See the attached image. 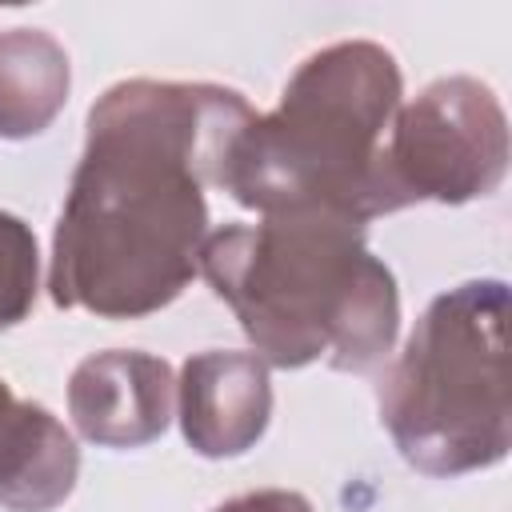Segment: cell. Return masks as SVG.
<instances>
[{
	"mask_svg": "<svg viewBox=\"0 0 512 512\" xmlns=\"http://www.w3.org/2000/svg\"><path fill=\"white\" fill-rule=\"evenodd\" d=\"M72 68L64 44L44 28L0 32V140L40 136L68 104Z\"/></svg>",
	"mask_w": 512,
	"mask_h": 512,
	"instance_id": "obj_9",
	"label": "cell"
},
{
	"mask_svg": "<svg viewBox=\"0 0 512 512\" xmlns=\"http://www.w3.org/2000/svg\"><path fill=\"white\" fill-rule=\"evenodd\" d=\"M404 100L396 56L376 40L312 52L272 112L252 116L224 152L220 188L260 212H320L368 224L400 212L384 140Z\"/></svg>",
	"mask_w": 512,
	"mask_h": 512,
	"instance_id": "obj_3",
	"label": "cell"
},
{
	"mask_svg": "<svg viewBox=\"0 0 512 512\" xmlns=\"http://www.w3.org/2000/svg\"><path fill=\"white\" fill-rule=\"evenodd\" d=\"M508 284L468 280L440 292L380 380V424L428 476H464L508 456L504 372Z\"/></svg>",
	"mask_w": 512,
	"mask_h": 512,
	"instance_id": "obj_4",
	"label": "cell"
},
{
	"mask_svg": "<svg viewBox=\"0 0 512 512\" xmlns=\"http://www.w3.org/2000/svg\"><path fill=\"white\" fill-rule=\"evenodd\" d=\"M80 476V448L72 432L32 400L0 380V508L4 512H52Z\"/></svg>",
	"mask_w": 512,
	"mask_h": 512,
	"instance_id": "obj_8",
	"label": "cell"
},
{
	"mask_svg": "<svg viewBox=\"0 0 512 512\" xmlns=\"http://www.w3.org/2000/svg\"><path fill=\"white\" fill-rule=\"evenodd\" d=\"M212 512H312V504H308V496H300L292 488H260V492L232 496V500L216 504Z\"/></svg>",
	"mask_w": 512,
	"mask_h": 512,
	"instance_id": "obj_11",
	"label": "cell"
},
{
	"mask_svg": "<svg viewBox=\"0 0 512 512\" xmlns=\"http://www.w3.org/2000/svg\"><path fill=\"white\" fill-rule=\"evenodd\" d=\"M176 416L192 452L244 456L272 420V380L256 352H196L176 380Z\"/></svg>",
	"mask_w": 512,
	"mask_h": 512,
	"instance_id": "obj_7",
	"label": "cell"
},
{
	"mask_svg": "<svg viewBox=\"0 0 512 512\" xmlns=\"http://www.w3.org/2000/svg\"><path fill=\"white\" fill-rule=\"evenodd\" d=\"M196 272L272 368L324 360L336 372H368L400 332L396 276L368 252L356 220L296 212L224 224L208 232Z\"/></svg>",
	"mask_w": 512,
	"mask_h": 512,
	"instance_id": "obj_2",
	"label": "cell"
},
{
	"mask_svg": "<svg viewBox=\"0 0 512 512\" xmlns=\"http://www.w3.org/2000/svg\"><path fill=\"white\" fill-rule=\"evenodd\" d=\"M40 292V248L32 228L0 208V332L20 324Z\"/></svg>",
	"mask_w": 512,
	"mask_h": 512,
	"instance_id": "obj_10",
	"label": "cell"
},
{
	"mask_svg": "<svg viewBox=\"0 0 512 512\" xmlns=\"http://www.w3.org/2000/svg\"><path fill=\"white\" fill-rule=\"evenodd\" d=\"M252 104L224 84L120 80L88 112L48 264L56 308L140 320L196 276L208 240L204 188Z\"/></svg>",
	"mask_w": 512,
	"mask_h": 512,
	"instance_id": "obj_1",
	"label": "cell"
},
{
	"mask_svg": "<svg viewBox=\"0 0 512 512\" xmlns=\"http://www.w3.org/2000/svg\"><path fill=\"white\" fill-rule=\"evenodd\" d=\"M176 408L168 360L136 348H108L76 364L68 380V416L100 448H144L164 436Z\"/></svg>",
	"mask_w": 512,
	"mask_h": 512,
	"instance_id": "obj_6",
	"label": "cell"
},
{
	"mask_svg": "<svg viewBox=\"0 0 512 512\" xmlns=\"http://www.w3.org/2000/svg\"><path fill=\"white\" fill-rule=\"evenodd\" d=\"M384 160L404 208L492 196L508 172V116L488 84L440 76L420 96L400 100Z\"/></svg>",
	"mask_w": 512,
	"mask_h": 512,
	"instance_id": "obj_5",
	"label": "cell"
}]
</instances>
